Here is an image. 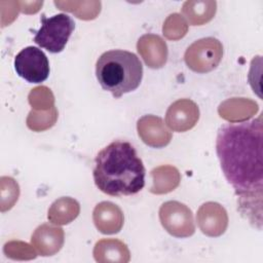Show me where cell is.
I'll use <instances>...</instances> for the list:
<instances>
[{
    "label": "cell",
    "mask_w": 263,
    "mask_h": 263,
    "mask_svg": "<svg viewBox=\"0 0 263 263\" xmlns=\"http://www.w3.org/2000/svg\"><path fill=\"white\" fill-rule=\"evenodd\" d=\"M96 76L102 88L117 99L139 87L143 77V66L135 53L112 49L105 51L98 59Z\"/></svg>",
    "instance_id": "cell-3"
},
{
    "label": "cell",
    "mask_w": 263,
    "mask_h": 263,
    "mask_svg": "<svg viewBox=\"0 0 263 263\" xmlns=\"http://www.w3.org/2000/svg\"><path fill=\"white\" fill-rule=\"evenodd\" d=\"M198 117L199 111L196 104L188 99H182L168 107L165 121L173 130L185 132L195 125Z\"/></svg>",
    "instance_id": "cell-8"
},
{
    "label": "cell",
    "mask_w": 263,
    "mask_h": 263,
    "mask_svg": "<svg viewBox=\"0 0 263 263\" xmlns=\"http://www.w3.org/2000/svg\"><path fill=\"white\" fill-rule=\"evenodd\" d=\"M74 21L66 13H58L50 17L41 16V27L34 36V42L49 52L64 50L73 30Z\"/></svg>",
    "instance_id": "cell-4"
},
{
    "label": "cell",
    "mask_w": 263,
    "mask_h": 263,
    "mask_svg": "<svg viewBox=\"0 0 263 263\" xmlns=\"http://www.w3.org/2000/svg\"><path fill=\"white\" fill-rule=\"evenodd\" d=\"M145 167L134 146L116 140L103 148L95 159L93 181L105 194L133 195L145 186Z\"/></svg>",
    "instance_id": "cell-2"
},
{
    "label": "cell",
    "mask_w": 263,
    "mask_h": 263,
    "mask_svg": "<svg viewBox=\"0 0 263 263\" xmlns=\"http://www.w3.org/2000/svg\"><path fill=\"white\" fill-rule=\"evenodd\" d=\"M159 218L164 229L176 237H187L195 231L192 213L181 202L163 203L159 210Z\"/></svg>",
    "instance_id": "cell-7"
},
{
    "label": "cell",
    "mask_w": 263,
    "mask_h": 263,
    "mask_svg": "<svg viewBox=\"0 0 263 263\" xmlns=\"http://www.w3.org/2000/svg\"><path fill=\"white\" fill-rule=\"evenodd\" d=\"M262 116L221 126L216 151L227 182L239 197V206L262 197Z\"/></svg>",
    "instance_id": "cell-1"
},
{
    "label": "cell",
    "mask_w": 263,
    "mask_h": 263,
    "mask_svg": "<svg viewBox=\"0 0 263 263\" xmlns=\"http://www.w3.org/2000/svg\"><path fill=\"white\" fill-rule=\"evenodd\" d=\"M16 74L30 83H41L49 75V62L45 53L35 46L23 48L14 58Z\"/></svg>",
    "instance_id": "cell-6"
},
{
    "label": "cell",
    "mask_w": 263,
    "mask_h": 263,
    "mask_svg": "<svg viewBox=\"0 0 263 263\" xmlns=\"http://www.w3.org/2000/svg\"><path fill=\"white\" fill-rule=\"evenodd\" d=\"M63 242V229L48 224L39 226L32 235V243L42 256H50L57 253L62 248Z\"/></svg>",
    "instance_id": "cell-9"
},
{
    "label": "cell",
    "mask_w": 263,
    "mask_h": 263,
    "mask_svg": "<svg viewBox=\"0 0 263 263\" xmlns=\"http://www.w3.org/2000/svg\"><path fill=\"white\" fill-rule=\"evenodd\" d=\"M223 47L216 38H202L192 43L185 52V62L194 72L205 73L214 70L220 63Z\"/></svg>",
    "instance_id": "cell-5"
}]
</instances>
